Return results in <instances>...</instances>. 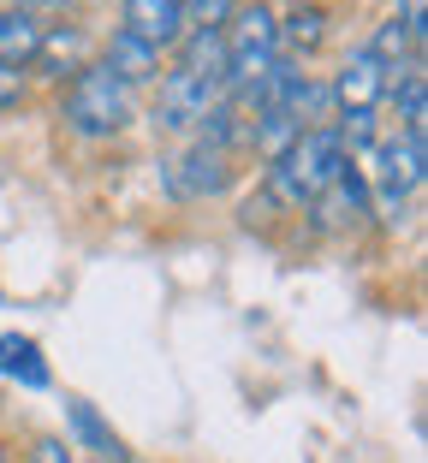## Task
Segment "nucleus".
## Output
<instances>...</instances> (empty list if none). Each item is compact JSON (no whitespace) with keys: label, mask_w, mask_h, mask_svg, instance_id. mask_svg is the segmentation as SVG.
<instances>
[{"label":"nucleus","mask_w":428,"mask_h":463,"mask_svg":"<svg viewBox=\"0 0 428 463\" xmlns=\"http://www.w3.org/2000/svg\"><path fill=\"white\" fill-rule=\"evenodd\" d=\"M375 60L387 71H399V66H411V60H423V24L416 18H404V13H393V18H381L375 24V36L363 42Z\"/></svg>","instance_id":"obj_15"},{"label":"nucleus","mask_w":428,"mask_h":463,"mask_svg":"<svg viewBox=\"0 0 428 463\" xmlns=\"http://www.w3.org/2000/svg\"><path fill=\"white\" fill-rule=\"evenodd\" d=\"M0 463H6V451H0Z\"/></svg>","instance_id":"obj_21"},{"label":"nucleus","mask_w":428,"mask_h":463,"mask_svg":"<svg viewBox=\"0 0 428 463\" xmlns=\"http://www.w3.org/2000/svg\"><path fill=\"white\" fill-rule=\"evenodd\" d=\"M328 6H316V0H291V13L274 24V42H280V60H309L328 42Z\"/></svg>","instance_id":"obj_10"},{"label":"nucleus","mask_w":428,"mask_h":463,"mask_svg":"<svg viewBox=\"0 0 428 463\" xmlns=\"http://www.w3.org/2000/svg\"><path fill=\"white\" fill-rule=\"evenodd\" d=\"M316 6H321V0H316Z\"/></svg>","instance_id":"obj_22"},{"label":"nucleus","mask_w":428,"mask_h":463,"mask_svg":"<svg viewBox=\"0 0 428 463\" xmlns=\"http://www.w3.org/2000/svg\"><path fill=\"white\" fill-rule=\"evenodd\" d=\"M221 83H208V78H196V71H185V66H173L161 78V101H155V125L161 131H196V125L208 119V113L221 108Z\"/></svg>","instance_id":"obj_6"},{"label":"nucleus","mask_w":428,"mask_h":463,"mask_svg":"<svg viewBox=\"0 0 428 463\" xmlns=\"http://www.w3.org/2000/svg\"><path fill=\"white\" fill-rule=\"evenodd\" d=\"M387 83H393V71L381 66L369 48H351V60L333 71L328 96H333V108H339V113H375V108H381V96H387Z\"/></svg>","instance_id":"obj_7"},{"label":"nucleus","mask_w":428,"mask_h":463,"mask_svg":"<svg viewBox=\"0 0 428 463\" xmlns=\"http://www.w3.org/2000/svg\"><path fill=\"white\" fill-rule=\"evenodd\" d=\"M36 66L60 83L78 78V71L90 66V36H83L78 24H48L42 30V48H36Z\"/></svg>","instance_id":"obj_12"},{"label":"nucleus","mask_w":428,"mask_h":463,"mask_svg":"<svg viewBox=\"0 0 428 463\" xmlns=\"http://www.w3.org/2000/svg\"><path fill=\"white\" fill-rule=\"evenodd\" d=\"M375 161H381V173H375L381 214L404 220L411 196L423 191V178H428V131H393V137H381V143H375Z\"/></svg>","instance_id":"obj_4"},{"label":"nucleus","mask_w":428,"mask_h":463,"mask_svg":"<svg viewBox=\"0 0 428 463\" xmlns=\"http://www.w3.org/2000/svg\"><path fill=\"white\" fill-rule=\"evenodd\" d=\"M161 184L179 203H208V196H221L233 184V149L208 143V137H191L173 161H161Z\"/></svg>","instance_id":"obj_5"},{"label":"nucleus","mask_w":428,"mask_h":463,"mask_svg":"<svg viewBox=\"0 0 428 463\" xmlns=\"http://www.w3.org/2000/svg\"><path fill=\"white\" fill-rule=\"evenodd\" d=\"M30 463H78V458H71V446H66V439H54V434H48V439H36V446H30Z\"/></svg>","instance_id":"obj_19"},{"label":"nucleus","mask_w":428,"mask_h":463,"mask_svg":"<svg viewBox=\"0 0 428 463\" xmlns=\"http://www.w3.org/2000/svg\"><path fill=\"white\" fill-rule=\"evenodd\" d=\"M60 119H66V131L90 137V143L119 137L125 125H131V90H125L108 66H96V60H90V66L66 83V108H60Z\"/></svg>","instance_id":"obj_3"},{"label":"nucleus","mask_w":428,"mask_h":463,"mask_svg":"<svg viewBox=\"0 0 428 463\" xmlns=\"http://www.w3.org/2000/svg\"><path fill=\"white\" fill-rule=\"evenodd\" d=\"M274 24H280V13L268 6V0H238V6H233V18L221 24V42H226V96L268 78V66L280 60Z\"/></svg>","instance_id":"obj_2"},{"label":"nucleus","mask_w":428,"mask_h":463,"mask_svg":"<svg viewBox=\"0 0 428 463\" xmlns=\"http://www.w3.org/2000/svg\"><path fill=\"white\" fill-rule=\"evenodd\" d=\"M393 96H399V131H423V113H428V78H423V60H411V66H399V78L387 83Z\"/></svg>","instance_id":"obj_18"},{"label":"nucleus","mask_w":428,"mask_h":463,"mask_svg":"<svg viewBox=\"0 0 428 463\" xmlns=\"http://www.w3.org/2000/svg\"><path fill=\"white\" fill-rule=\"evenodd\" d=\"M36 48H42V24L18 6L0 13V66L6 71H30L36 66Z\"/></svg>","instance_id":"obj_16"},{"label":"nucleus","mask_w":428,"mask_h":463,"mask_svg":"<svg viewBox=\"0 0 428 463\" xmlns=\"http://www.w3.org/2000/svg\"><path fill=\"white\" fill-rule=\"evenodd\" d=\"M66 428H71V439H78V446L90 451L96 463H125L119 434L101 422V410L90 404V398H66Z\"/></svg>","instance_id":"obj_14"},{"label":"nucleus","mask_w":428,"mask_h":463,"mask_svg":"<svg viewBox=\"0 0 428 463\" xmlns=\"http://www.w3.org/2000/svg\"><path fill=\"white\" fill-rule=\"evenodd\" d=\"M119 30H131L138 42H149L155 54L161 48H179L185 36V0H119Z\"/></svg>","instance_id":"obj_8"},{"label":"nucleus","mask_w":428,"mask_h":463,"mask_svg":"<svg viewBox=\"0 0 428 463\" xmlns=\"http://www.w3.org/2000/svg\"><path fill=\"white\" fill-rule=\"evenodd\" d=\"M0 381H18L24 392H48V356L30 333H0Z\"/></svg>","instance_id":"obj_13"},{"label":"nucleus","mask_w":428,"mask_h":463,"mask_svg":"<svg viewBox=\"0 0 428 463\" xmlns=\"http://www.w3.org/2000/svg\"><path fill=\"white\" fill-rule=\"evenodd\" d=\"M346 166H351V155L339 149L333 125H316V131H304L298 143H286V149L268 161V196H274L280 208H309Z\"/></svg>","instance_id":"obj_1"},{"label":"nucleus","mask_w":428,"mask_h":463,"mask_svg":"<svg viewBox=\"0 0 428 463\" xmlns=\"http://www.w3.org/2000/svg\"><path fill=\"white\" fill-rule=\"evenodd\" d=\"M24 101V71H6L0 66V113H13Z\"/></svg>","instance_id":"obj_20"},{"label":"nucleus","mask_w":428,"mask_h":463,"mask_svg":"<svg viewBox=\"0 0 428 463\" xmlns=\"http://www.w3.org/2000/svg\"><path fill=\"white\" fill-rule=\"evenodd\" d=\"M309 208H316V226H321V232H346V226H357V220L369 214V178H363L357 166H346V173L333 178V184H328V191H321Z\"/></svg>","instance_id":"obj_9"},{"label":"nucleus","mask_w":428,"mask_h":463,"mask_svg":"<svg viewBox=\"0 0 428 463\" xmlns=\"http://www.w3.org/2000/svg\"><path fill=\"white\" fill-rule=\"evenodd\" d=\"M173 66H185V71H196V78H208V83L226 90V42H221V30H185Z\"/></svg>","instance_id":"obj_17"},{"label":"nucleus","mask_w":428,"mask_h":463,"mask_svg":"<svg viewBox=\"0 0 428 463\" xmlns=\"http://www.w3.org/2000/svg\"><path fill=\"white\" fill-rule=\"evenodd\" d=\"M96 66H108L113 78L125 83V90H143V83H155V78H161V54H155L149 42H138L131 30H113Z\"/></svg>","instance_id":"obj_11"}]
</instances>
